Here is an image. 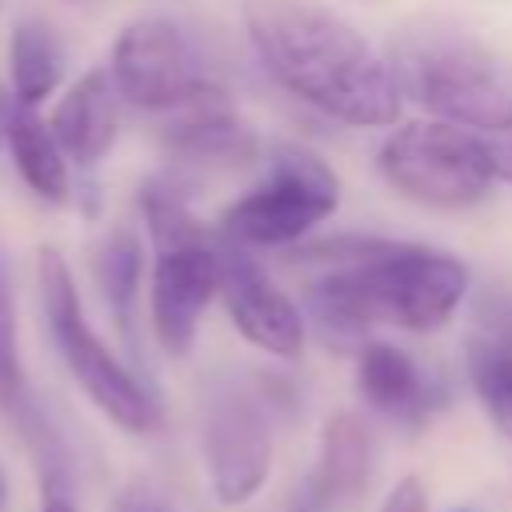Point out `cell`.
<instances>
[{
	"instance_id": "obj_19",
	"label": "cell",
	"mask_w": 512,
	"mask_h": 512,
	"mask_svg": "<svg viewBox=\"0 0 512 512\" xmlns=\"http://www.w3.org/2000/svg\"><path fill=\"white\" fill-rule=\"evenodd\" d=\"M24 368H20V348H16V304H12V284H8V264L0 256V404L16 408L24 400Z\"/></svg>"
},
{
	"instance_id": "obj_22",
	"label": "cell",
	"mask_w": 512,
	"mask_h": 512,
	"mask_svg": "<svg viewBox=\"0 0 512 512\" xmlns=\"http://www.w3.org/2000/svg\"><path fill=\"white\" fill-rule=\"evenodd\" d=\"M484 324H488V332H492L488 340H496V344H504V348L512 352V304H500L496 312H488Z\"/></svg>"
},
{
	"instance_id": "obj_1",
	"label": "cell",
	"mask_w": 512,
	"mask_h": 512,
	"mask_svg": "<svg viewBox=\"0 0 512 512\" xmlns=\"http://www.w3.org/2000/svg\"><path fill=\"white\" fill-rule=\"evenodd\" d=\"M296 256L328 264V272L308 284L304 308L332 344H352L372 324L436 332L452 320L468 292L464 260L428 244L332 236L300 248Z\"/></svg>"
},
{
	"instance_id": "obj_26",
	"label": "cell",
	"mask_w": 512,
	"mask_h": 512,
	"mask_svg": "<svg viewBox=\"0 0 512 512\" xmlns=\"http://www.w3.org/2000/svg\"><path fill=\"white\" fill-rule=\"evenodd\" d=\"M368 4H372V0H368Z\"/></svg>"
},
{
	"instance_id": "obj_13",
	"label": "cell",
	"mask_w": 512,
	"mask_h": 512,
	"mask_svg": "<svg viewBox=\"0 0 512 512\" xmlns=\"http://www.w3.org/2000/svg\"><path fill=\"white\" fill-rule=\"evenodd\" d=\"M180 116L160 128V144L172 160L192 168H244L256 160L260 140L232 108H220L212 100L176 108Z\"/></svg>"
},
{
	"instance_id": "obj_3",
	"label": "cell",
	"mask_w": 512,
	"mask_h": 512,
	"mask_svg": "<svg viewBox=\"0 0 512 512\" xmlns=\"http://www.w3.org/2000/svg\"><path fill=\"white\" fill-rule=\"evenodd\" d=\"M396 84L436 120L476 132L512 128V56L456 28H412L396 40Z\"/></svg>"
},
{
	"instance_id": "obj_8",
	"label": "cell",
	"mask_w": 512,
	"mask_h": 512,
	"mask_svg": "<svg viewBox=\"0 0 512 512\" xmlns=\"http://www.w3.org/2000/svg\"><path fill=\"white\" fill-rule=\"evenodd\" d=\"M200 456L212 496L228 508L248 504L272 472V420L260 384L216 380L204 392Z\"/></svg>"
},
{
	"instance_id": "obj_6",
	"label": "cell",
	"mask_w": 512,
	"mask_h": 512,
	"mask_svg": "<svg viewBox=\"0 0 512 512\" xmlns=\"http://www.w3.org/2000/svg\"><path fill=\"white\" fill-rule=\"evenodd\" d=\"M376 172L400 196L444 212L484 200L496 180L488 144L444 120H412L396 128L376 152Z\"/></svg>"
},
{
	"instance_id": "obj_14",
	"label": "cell",
	"mask_w": 512,
	"mask_h": 512,
	"mask_svg": "<svg viewBox=\"0 0 512 512\" xmlns=\"http://www.w3.org/2000/svg\"><path fill=\"white\" fill-rule=\"evenodd\" d=\"M116 88L108 72H84L52 108L48 132L60 144L64 160H76L80 168H92L108 156L116 144Z\"/></svg>"
},
{
	"instance_id": "obj_18",
	"label": "cell",
	"mask_w": 512,
	"mask_h": 512,
	"mask_svg": "<svg viewBox=\"0 0 512 512\" xmlns=\"http://www.w3.org/2000/svg\"><path fill=\"white\" fill-rule=\"evenodd\" d=\"M464 368L488 420L504 440H512V352L488 336H476L464 348Z\"/></svg>"
},
{
	"instance_id": "obj_7",
	"label": "cell",
	"mask_w": 512,
	"mask_h": 512,
	"mask_svg": "<svg viewBox=\"0 0 512 512\" xmlns=\"http://www.w3.org/2000/svg\"><path fill=\"white\" fill-rule=\"evenodd\" d=\"M108 80L116 96L148 112H176L220 96L212 64L200 56L192 36L168 16H140L120 28L112 44Z\"/></svg>"
},
{
	"instance_id": "obj_16",
	"label": "cell",
	"mask_w": 512,
	"mask_h": 512,
	"mask_svg": "<svg viewBox=\"0 0 512 512\" xmlns=\"http://www.w3.org/2000/svg\"><path fill=\"white\" fill-rule=\"evenodd\" d=\"M8 72L12 96L28 108L44 104L64 76V44L44 20H20L8 40Z\"/></svg>"
},
{
	"instance_id": "obj_2",
	"label": "cell",
	"mask_w": 512,
	"mask_h": 512,
	"mask_svg": "<svg viewBox=\"0 0 512 512\" xmlns=\"http://www.w3.org/2000/svg\"><path fill=\"white\" fill-rule=\"evenodd\" d=\"M264 72L316 112L384 128L400 116V84L376 44L320 0H240Z\"/></svg>"
},
{
	"instance_id": "obj_21",
	"label": "cell",
	"mask_w": 512,
	"mask_h": 512,
	"mask_svg": "<svg viewBox=\"0 0 512 512\" xmlns=\"http://www.w3.org/2000/svg\"><path fill=\"white\" fill-rule=\"evenodd\" d=\"M112 512H168V504H164V496H160L152 484H140V480H136V484L120 488Z\"/></svg>"
},
{
	"instance_id": "obj_15",
	"label": "cell",
	"mask_w": 512,
	"mask_h": 512,
	"mask_svg": "<svg viewBox=\"0 0 512 512\" xmlns=\"http://www.w3.org/2000/svg\"><path fill=\"white\" fill-rule=\"evenodd\" d=\"M0 140L8 144V156L20 172V180L32 188V196L48 204L68 200V160L60 144L52 140L48 124L36 116V108L20 104L16 96H0Z\"/></svg>"
},
{
	"instance_id": "obj_17",
	"label": "cell",
	"mask_w": 512,
	"mask_h": 512,
	"mask_svg": "<svg viewBox=\"0 0 512 512\" xmlns=\"http://www.w3.org/2000/svg\"><path fill=\"white\" fill-rule=\"evenodd\" d=\"M92 276L100 284V296L120 324L124 336H132L136 320V296H140V276H144V248L140 236L124 224L108 228L104 240L92 248Z\"/></svg>"
},
{
	"instance_id": "obj_24",
	"label": "cell",
	"mask_w": 512,
	"mask_h": 512,
	"mask_svg": "<svg viewBox=\"0 0 512 512\" xmlns=\"http://www.w3.org/2000/svg\"><path fill=\"white\" fill-rule=\"evenodd\" d=\"M4 504H8V480H4V468H0V512H4Z\"/></svg>"
},
{
	"instance_id": "obj_11",
	"label": "cell",
	"mask_w": 512,
	"mask_h": 512,
	"mask_svg": "<svg viewBox=\"0 0 512 512\" xmlns=\"http://www.w3.org/2000/svg\"><path fill=\"white\" fill-rule=\"evenodd\" d=\"M356 388L372 412H380L384 420L404 424V428L428 424L448 404L444 384L428 368H420L400 344H388V340H368L360 348Z\"/></svg>"
},
{
	"instance_id": "obj_10",
	"label": "cell",
	"mask_w": 512,
	"mask_h": 512,
	"mask_svg": "<svg viewBox=\"0 0 512 512\" xmlns=\"http://www.w3.org/2000/svg\"><path fill=\"white\" fill-rule=\"evenodd\" d=\"M212 296H216V240L212 236L156 248L152 332L168 356H184L196 344V328Z\"/></svg>"
},
{
	"instance_id": "obj_20",
	"label": "cell",
	"mask_w": 512,
	"mask_h": 512,
	"mask_svg": "<svg viewBox=\"0 0 512 512\" xmlns=\"http://www.w3.org/2000/svg\"><path fill=\"white\" fill-rule=\"evenodd\" d=\"M380 512H428V496H424V484L416 476H400L392 484V492L384 496Z\"/></svg>"
},
{
	"instance_id": "obj_5",
	"label": "cell",
	"mask_w": 512,
	"mask_h": 512,
	"mask_svg": "<svg viewBox=\"0 0 512 512\" xmlns=\"http://www.w3.org/2000/svg\"><path fill=\"white\" fill-rule=\"evenodd\" d=\"M336 204V172L312 148L276 144L268 176L220 212V240L240 248H284L324 224Z\"/></svg>"
},
{
	"instance_id": "obj_23",
	"label": "cell",
	"mask_w": 512,
	"mask_h": 512,
	"mask_svg": "<svg viewBox=\"0 0 512 512\" xmlns=\"http://www.w3.org/2000/svg\"><path fill=\"white\" fill-rule=\"evenodd\" d=\"M40 512H76V504H72V496H68V492H44Z\"/></svg>"
},
{
	"instance_id": "obj_9",
	"label": "cell",
	"mask_w": 512,
	"mask_h": 512,
	"mask_svg": "<svg viewBox=\"0 0 512 512\" xmlns=\"http://www.w3.org/2000/svg\"><path fill=\"white\" fill-rule=\"evenodd\" d=\"M216 292L224 296V308L248 344L280 360L304 352L308 324L300 308L280 292V284L264 272V264L252 256V248L216 240Z\"/></svg>"
},
{
	"instance_id": "obj_25",
	"label": "cell",
	"mask_w": 512,
	"mask_h": 512,
	"mask_svg": "<svg viewBox=\"0 0 512 512\" xmlns=\"http://www.w3.org/2000/svg\"><path fill=\"white\" fill-rule=\"evenodd\" d=\"M460 512H464V508H460Z\"/></svg>"
},
{
	"instance_id": "obj_12",
	"label": "cell",
	"mask_w": 512,
	"mask_h": 512,
	"mask_svg": "<svg viewBox=\"0 0 512 512\" xmlns=\"http://www.w3.org/2000/svg\"><path fill=\"white\" fill-rule=\"evenodd\" d=\"M376 464V436L360 412H332L320 436V456L304 488L300 512H336L364 496Z\"/></svg>"
},
{
	"instance_id": "obj_4",
	"label": "cell",
	"mask_w": 512,
	"mask_h": 512,
	"mask_svg": "<svg viewBox=\"0 0 512 512\" xmlns=\"http://www.w3.org/2000/svg\"><path fill=\"white\" fill-rule=\"evenodd\" d=\"M36 280H40V304H44V324L52 332V344L72 372V380L84 388V396L124 432L144 436L160 424V408L152 392L116 360V352L92 332L76 280L56 248H40L36 260Z\"/></svg>"
}]
</instances>
